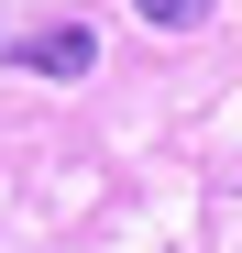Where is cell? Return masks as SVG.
<instances>
[{
	"mask_svg": "<svg viewBox=\"0 0 242 253\" xmlns=\"http://www.w3.org/2000/svg\"><path fill=\"white\" fill-rule=\"evenodd\" d=\"M0 55H11V66H33V77H88L99 33H88V22H55V33H0Z\"/></svg>",
	"mask_w": 242,
	"mask_h": 253,
	"instance_id": "1",
	"label": "cell"
},
{
	"mask_svg": "<svg viewBox=\"0 0 242 253\" xmlns=\"http://www.w3.org/2000/svg\"><path fill=\"white\" fill-rule=\"evenodd\" d=\"M132 11H143L154 33H187V22H209V0H132Z\"/></svg>",
	"mask_w": 242,
	"mask_h": 253,
	"instance_id": "2",
	"label": "cell"
}]
</instances>
